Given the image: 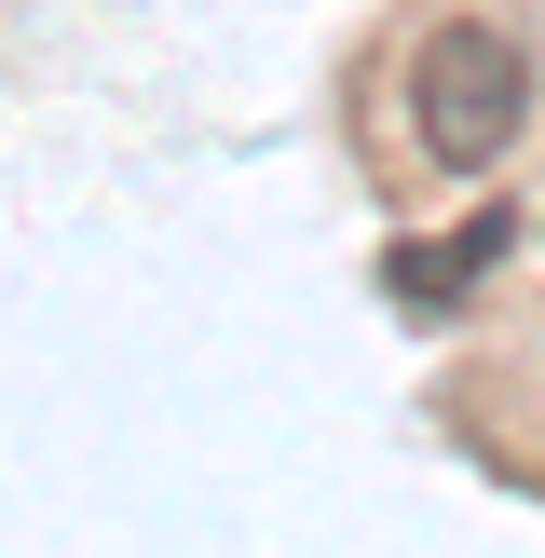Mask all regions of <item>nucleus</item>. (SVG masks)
<instances>
[{
	"mask_svg": "<svg viewBox=\"0 0 545 558\" xmlns=\"http://www.w3.org/2000/svg\"><path fill=\"white\" fill-rule=\"evenodd\" d=\"M532 123V54L505 41L491 14H450L423 54H409V136H423L436 178H491Z\"/></svg>",
	"mask_w": 545,
	"mask_h": 558,
	"instance_id": "1",
	"label": "nucleus"
},
{
	"mask_svg": "<svg viewBox=\"0 0 545 558\" xmlns=\"http://www.w3.org/2000/svg\"><path fill=\"white\" fill-rule=\"evenodd\" d=\"M491 259H505V218H477L463 245H423V259H409V300H450L463 272H491Z\"/></svg>",
	"mask_w": 545,
	"mask_h": 558,
	"instance_id": "2",
	"label": "nucleus"
}]
</instances>
